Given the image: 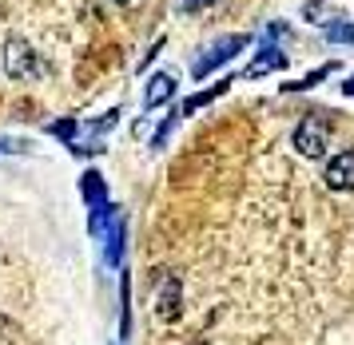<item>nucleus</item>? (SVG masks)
<instances>
[{
    "label": "nucleus",
    "mask_w": 354,
    "mask_h": 345,
    "mask_svg": "<svg viewBox=\"0 0 354 345\" xmlns=\"http://www.w3.org/2000/svg\"><path fill=\"white\" fill-rule=\"evenodd\" d=\"M322 36L330 40V44H354V24H346V20H326V28H322Z\"/></svg>",
    "instance_id": "nucleus-10"
},
{
    "label": "nucleus",
    "mask_w": 354,
    "mask_h": 345,
    "mask_svg": "<svg viewBox=\"0 0 354 345\" xmlns=\"http://www.w3.org/2000/svg\"><path fill=\"white\" fill-rule=\"evenodd\" d=\"M335 68H338V63L330 60V63H326V68H319V72H310V76H306L303 83H287L283 92H303V88H310V83H319V79H326V76H330V72H335Z\"/></svg>",
    "instance_id": "nucleus-11"
},
{
    "label": "nucleus",
    "mask_w": 354,
    "mask_h": 345,
    "mask_svg": "<svg viewBox=\"0 0 354 345\" xmlns=\"http://www.w3.org/2000/svg\"><path fill=\"white\" fill-rule=\"evenodd\" d=\"M96 238H104V258H108V266H115L124 258V215H120V206L108 210V219L100 222Z\"/></svg>",
    "instance_id": "nucleus-2"
},
{
    "label": "nucleus",
    "mask_w": 354,
    "mask_h": 345,
    "mask_svg": "<svg viewBox=\"0 0 354 345\" xmlns=\"http://www.w3.org/2000/svg\"><path fill=\"white\" fill-rule=\"evenodd\" d=\"M287 52L283 48H274V44H263V52H259V60L243 72V76H263V72H279V68H287Z\"/></svg>",
    "instance_id": "nucleus-6"
},
{
    "label": "nucleus",
    "mask_w": 354,
    "mask_h": 345,
    "mask_svg": "<svg viewBox=\"0 0 354 345\" xmlns=\"http://www.w3.org/2000/svg\"><path fill=\"white\" fill-rule=\"evenodd\" d=\"M171 92H176V76H167V72L151 76L147 95H144V108H160V103H167V99H171Z\"/></svg>",
    "instance_id": "nucleus-7"
},
{
    "label": "nucleus",
    "mask_w": 354,
    "mask_h": 345,
    "mask_svg": "<svg viewBox=\"0 0 354 345\" xmlns=\"http://www.w3.org/2000/svg\"><path fill=\"white\" fill-rule=\"evenodd\" d=\"M115 4H131V0H115Z\"/></svg>",
    "instance_id": "nucleus-16"
},
{
    "label": "nucleus",
    "mask_w": 354,
    "mask_h": 345,
    "mask_svg": "<svg viewBox=\"0 0 354 345\" xmlns=\"http://www.w3.org/2000/svg\"><path fill=\"white\" fill-rule=\"evenodd\" d=\"M36 56L28 52L24 40H12L8 44V76H40V63H32Z\"/></svg>",
    "instance_id": "nucleus-5"
},
{
    "label": "nucleus",
    "mask_w": 354,
    "mask_h": 345,
    "mask_svg": "<svg viewBox=\"0 0 354 345\" xmlns=\"http://www.w3.org/2000/svg\"><path fill=\"white\" fill-rule=\"evenodd\" d=\"M80 187H84V203L92 206V210L108 203V187H104V179H100V171H88V175L80 179Z\"/></svg>",
    "instance_id": "nucleus-8"
},
{
    "label": "nucleus",
    "mask_w": 354,
    "mask_h": 345,
    "mask_svg": "<svg viewBox=\"0 0 354 345\" xmlns=\"http://www.w3.org/2000/svg\"><path fill=\"white\" fill-rule=\"evenodd\" d=\"M12 147H20V143H8V139H0V151H12Z\"/></svg>",
    "instance_id": "nucleus-15"
},
{
    "label": "nucleus",
    "mask_w": 354,
    "mask_h": 345,
    "mask_svg": "<svg viewBox=\"0 0 354 345\" xmlns=\"http://www.w3.org/2000/svg\"><path fill=\"white\" fill-rule=\"evenodd\" d=\"M243 48H247V36H227V40H219V44H211L199 60L192 63V76L195 79H203V76H211V72H219L227 60H235Z\"/></svg>",
    "instance_id": "nucleus-1"
},
{
    "label": "nucleus",
    "mask_w": 354,
    "mask_h": 345,
    "mask_svg": "<svg viewBox=\"0 0 354 345\" xmlns=\"http://www.w3.org/2000/svg\"><path fill=\"white\" fill-rule=\"evenodd\" d=\"M160 314L163 317H176L179 314V282H176V278H167L163 290H160Z\"/></svg>",
    "instance_id": "nucleus-9"
},
{
    "label": "nucleus",
    "mask_w": 354,
    "mask_h": 345,
    "mask_svg": "<svg viewBox=\"0 0 354 345\" xmlns=\"http://www.w3.org/2000/svg\"><path fill=\"white\" fill-rule=\"evenodd\" d=\"M306 20H319V16H322V4H306Z\"/></svg>",
    "instance_id": "nucleus-13"
},
{
    "label": "nucleus",
    "mask_w": 354,
    "mask_h": 345,
    "mask_svg": "<svg viewBox=\"0 0 354 345\" xmlns=\"http://www.w3.org/2000/svg\"><path fill=\"white\" fill-rule=\"evenodd\" d=\"M342 92H346V95H354V76L346 79V83H342Z\"/></svg>",
    "instance_id": "nucleus-14"
},
{
    "label": "nucleus",
    "mask_w": 354,
    "mask_h": 345,
    "mask_svg": "<svg viewBox=\"0 0 354 345\" xmlns=\"http://www.w3.org/2000/svg\"><path fill=\"white\" fill-rule=\"evenodd\" d=\"M326 183H330L335 190H354V151H342V155L330 159Z\"/></svg>",
    "instance_id": "nucleus-4"
},
{
    "label": "nucleus",
    "mask_w": 354,
    "mask_h": 345,
    "mask_svg": "<svg viewBox=\"0 0 354 345\" xmlns=\"http://www.w3.org/2000/svg\"><path fill=\"white\" fill-rule=\"evenodd\" d=\"M295 147H299V155L306 159H322L326 155V135H322L319 124H299L295 127Z\"/></svg>",
    "instance_id": "nucleus-3"
},
{
    "label": "nucleus",
    "mask_w": 354,
    "mask_h": 345,
    "mask_svg": "<svg viewBox=\"0 0 354 345\" xmlns=\"http://www.w3.org/2000/svg\"><path fill=\"white\" fill-rule=\"evenodd\" d=\"M179 12H199V8H211V4H219V0H176Z\"/></svg>",
    "instance_id": "nucleus-12"
}]
</instances>
